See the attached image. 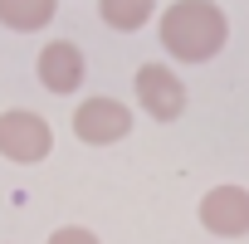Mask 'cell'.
I'll return each mask as SVG.
<instances>
[{
	"label": "cell",
	"mask_w": 249,
	"mask_h": 244,
	"mask_svg": "<svg viewBox=\"0 0 249 244\" xmlns=\"http://www.w3.org/2000/svg\"><path fill=\"white\" fill-rule=\"evenodd\" d=\"M230 39V20L215 0H176L161 15V44L171 59L181 64H205L225 49Z\"/></svg>",
	"instance_id": "obj_1"
},
{
	"label": "cell",
	"mask_w": 249,
	"mask_h": 244,
	"mask_svg": "<svg viewBox=\"0 0 249 244\" xmlns=\"http://www.w3.org/2000/svg\"><path fill=\"white\" fill-rule=\"evenodd\" d=\"M59 0H0V25L15 30V35H35L54 20Z\"/></svg>",
	"instance_id": "obj_7"
},
{
	"label": "cell",
	"mask_w": 249,
	"mask_h": 244,
	"mask_svg": "<svg viewBox=\"0 0 249 244\" xmlns=\"http://www.w3.org/2000/svg\"><path fill=\"white\" fill-rule=\"evenodd\" d=\"M54 152V132L49 122L30 107H10L0 112V157L5 161H20V166H35Z\"/></svg>",
	"instance_id": "obj_2"
},
{
	"label": "cell",
	"mask_w": 249,
	"mask_h": 244,
	"mask_svg": "<svg viewBox=\"0 0 249 244\" xmlns=\"http://www.w3.org/2000/svg\"><path fill=\"white\" fill-rule=\"evenodd\" d=\"M132 132V112L122 107L117 98H83L73 112V137L88 147H112Z\"/></svg>",
	"instance_id": "obj_3"
},
{
	"label": "cell",
	"mask_w": 249,
	"mask_h": 244,
	"mask_svg": "<svg viewBox=\"0 0 249 244\" xmlns=\"http://www.w3.org/2000/svg\"><path fill=\"white\" fill-rule=\"evenodd\" d=\"M35 73H39V83H44L49 93L69 98V93H78V83H83V49L69 44V39H54V44L39 49Z\"/></svg>",
	"instance_id": "obj_6"
},
{
	"label": "cell",
	"mask_w": 249,
	"mask_h": 244,
	"mask_svg": "<svg viewBox=\"0 0 249 244\" xmlns=\"http://www.w3.org/2000/svg\"><path fill=\"white\" fill-rule=\"evenodd\" d=\"M49 244H98V234H93V229H83V225H64V229H54V234H49Z\"/></svg>",
	"instance_id": "obj_9"
},
{
	"label": "cell",
	"mask_w": 249,
	"mask_h": 244,
	"mask_svg": "<svg viewBox=\"0 0 249 244\" xmlns=\"http://www.w3.org/2000/svg\"><path fill=\"white\" fill-rule=\"evenodd\" d=\"M152 10H157V0H98L103 25H107V30H122V35L142 30V25L152 20Z\"/></svg>",
	"instance_id": "obj_8"
},
{
	"label": "cell",
	"mask_w": 249,
	"mask_h": 244,
	"mask_svg": "<svg viewBox=\"0 0 249 244\" xmlns=\"http://www.w3.org/2000/svg\"><path fill=\"white\" fill-rule=\"evenodd\" d=\"M137 103L147 107V117L176 122V117L186 112V83H181L166 64H142V69H137Z\"/></svg>",
	"instance_id": "obj_4"
},
{
	"label": "cell",
	"mask_w": 249,
	"mask_h": 244,
	"mask_svg": "<svg viewBox=\"0 0 249 244\" xmlns=\"http://www.w3.org/2000/svg\"><path fill=\"white\" fill-rule=\"evenodd\" d=\"M200 225L220 239L249 234V191L244 186H215L200 195Z\"/></svg>",
	"instance_id": "obj_5"
}]
</instances>
